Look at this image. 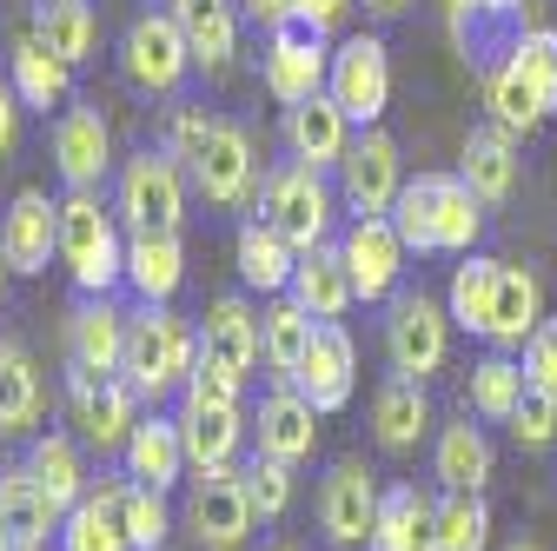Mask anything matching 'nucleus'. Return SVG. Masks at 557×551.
<instances>
[{"mask_svg":"<svg viewBox=\"0 0 557 551\" xmlns=\"http://www.w3.org/2000/svg\"><path fill=\"white\" fill-rule=\"evenodd\" d=\"M392 226L405 253H471L484 240V199L465 186V173H418L392 199Z\"/></svg>","mask_w":557,"mask_h":551,"instance_id":"nucleus-1","label":"nucleus"},{"mask_svg":"<svg viewBox=\"0 0 557 551\" xmlns=\"http://www.w3.org/2000/svg\"><path fill=\"white\" fill-rule=\"evenodd\" d=\"M199 366V326L180 319L173 306H153V299H139L126 313V359H120V379L160 405V399H180V385L193 379Z\"/></svg>","mask_w":557,"mask_h":551,"instance_id":"nucleus-2","label":"nucleus"},{"mask_svg":"<svg viewBox=\"0 0 557 551\" xmlns=\"http://www.w3.org/2000/svg\"><path fill=\"white\" fill-rule=\"evenodd\" d=\"M60 266L74 293H113L126 286V226L100 193L60 199Z\"/></svg>","mask_w":557,"mask_h":551,"instance_id":"nucleus-3","label":"nucleus"},{"mask_svg":"<svg viewBox=\"0 0 557 551\" xmlns=\"http://www.w3.org/2000/svg\"><path fill=\"white\" fill-rule=\"evenodd\" d=\"M113 213L126 233H180L186 226V167L166 147H139L113 173Z\"/></svg>","mask_w":557,"mask_h":551,"instance_id":"nucleus-4","label":"nucleus"},{"mask_svg":"<svg viewBox=\"0 0 557 551\" xmlns=\"http://www.w3.org/2000/svg\"><path fill=\"white\" fill-rule=\"evenodd\" d=\"M259 220H272L299 253L325 246V240H332V220H338V186H332V173H319V167H306V160L272 167V173L259 180Z\"/></svg>","mask_w":557,"mask_h":551,"instance_id":"nucleus-5","label":"nucleus"},{"mask_svg":"<svg viewBox=\"0 0 557 551\" xmlns=\"http://www.w3.org/2000/svg\"><path fill=\"white\" fill-rule=\"evenodd\" d=\"M120 74L133 94L147 100H173L193 74V47H186V27L173 21V8H147L133 14V27L120 34Z\"/></svg>","mask_w":557,"mask_h":551,"instance_id":"nucleus-6","label":"nucleus"},{"mask_svg":"<svg viewBox=\"0 0 557 551\" xmlns=\"http://www.w3.org/2000/svg\"><path fill=\"white\" fill-rule=\"evenodd\" d=\"M66 426L94 458H120L139 426V392L120 372H81L66 366Z\"/></svg>","mask_w":557,"mask_h":551,"instance_id":"nucleus-7","label":"nucleus"},{"mask_svg":"<svg viewBox=\"0 0 557 551\" xmlns=\"http://www.w3.org/2000/svg\"><path fill=\"white\" fill-rule=\"evenodd\" d=\"M325 74H332V34H319L312 21H286V27L265 34L259 81L278 107H299V100L325 94Z\"/></svg>","mask_w":557,"mask_h":551,"instance_id":"nucleus-8","label":"nucleus"},{"mask_svg":"<svg viewBox=\"0 0 557 551\" xmlns=\"http://www.w3.org/2000/svg\"><path fill=\"white\" fill-rule=\"evenodd\" d=\"M385 359L398 379H432L451 359V313L432 293H392L385 313Z\"/></svg>","mask_w":557,"mask_h":551,"instance_id":"nucleus-9","label":"nucleus"},{"mask_svg":"<svg viewBox=\"0 0 557 551\" xmlns=\"http://www.w3.org/2000/svg\"><path fill=\"white\" fill-rule=\"evenodd\" d=\"M338 199L352 206V220H372V213H392V199L405 193V160H398V140L385 126H359L352 147H345L338 173H332Z\"/></svg>","mask_w":557,"mask_h":551,"instance_id":"nucleus-10","label":"nucleus"},{"mask_svg":"<svg viewBox=\"0 0 557 551\" xmlns=\"http://www.w3.org/2000/svg\"><path fill=\"white\" fill-rule=\"evenodd\" d=\"M325 94L345 107V120H352V126H379L385 107H392V60H385V40H379V34H345V40L332 47Z\"/></svg>","mask_w":557,"mask_h":551,"instance_id":"nucleus-11","label":"nucleus"},{"mask_svg":"<svg viewBox=\"0 0 557 551\" xmlns=\"http://www.w3.org/2000/svg\"><path fill=\"white\" fill-rule=\"evenodd\" d=\"M186 531H193L199 551H239V544L252 538V499H246L239 465L193 472V492H186Z\"/></svg>","mask_w":557,"mask_h":551,"instance_id":"nucleus-12","label":"nucleus"},{"mask_svg":"<svg viewBox=\"0 0 557 551\" xmlns=\"http://www.w3.org/2000/svg\"><path fill=\"white\" fill-rule=\"evenodd\" d=\"M379 499H385L379 472L366 458H332L325 478H319V531H325V544H338V551L366 544L372 525H379Z\"/></svg>","mask_w":557,"mask_h":551,"instance_id":"nucleus-13","label":"nucleus"},{"mask_svg":"<svg viewBox=\"0 0 557 551\" xmlns=\"http://www.w3.org/2000/svg\"><path fill=\"white\" fill-rule=\"evenodd\" d=\"M53 173L66 193H100V180L113 173V133L94 100H74L53 113Z\"/></svg>","mask_w":557,"mask_h":551,"instance_id":"nucleus-14","label":"nucleus"},{"mask_svg":"<svg viewBox=\"0 0 557 551\" xmlns=\"http://www.w3.org/2000/svg\"><path fill=\"white\" fill-rule=\"evenodd\" d=\"M246 419H252V452H265L278 465H306L319 445V412L293 379H272L259 392V412H246Z\"/></svg>","mask_w":557,"mask_h":551,"instance_id":"nucleus-15","label":"nucleus"},{"mask_svg":"<svg viewBox=\"0 0 557 551\" xmlns=\"http://www.w3.org/2000/svg\"><path fill=\"white\" fill-rule=\"evenodd\" d=\"M173 419H180V439H186V458L193 472H213V465H233L239 445L252 439V419L239 412V399H206V392H180L173 405Z\"/></svg>","mask_w":557,"mask_h":551,"instance_id":"nucleus-16","label":"nucleus"},{"mask_svg":"<svg viewBox=\"0 0 557 551\" xmlns=\"http://www.w3.org/2000/svg\"><path fill=\"white\" fill-rule=\"evenodd\" d=\"M338 253H345V272H352V293L366 306H385L405 280V240L392 226V213H372V220H352L338 233Z\"/></svg>","mask_w":557,"mask_h":551,"instance_id":"nucleus-17","label":"nucleus"},{"mask_svg":"<svg viewBox=\"0 0 557 551\" xmlns=\"http://www.w3.org/2000/svg\"><path fill=\"white\" fill-rule=\"evenodd\" d=\"M293 385L312 399L319 419H325V412H345V405H352L359 353H352V332H345V319H319V326H312V346H306V359H299Z\"/></svg>","mask_w":557,"mask_h":551,"instance_id":"nucleus-18","label":"nucleus"},{"mask_svg":"<svg viewBox=\"0 0 557 551\" xmlns=\"http://www.w3.org/2000/svg\"><path fill=\"white\" fill-rule=\"evenodd\" d=\"M0 246H8V266L21 280H40L60 259V199H47L40 186H21L0 213Z\"/></svg>","mask_w":557,"mask_h":551,"instance_id":"nucleus-19","label":"nucleus"},{"mask_svg":"<svg viewBox=\"0 0 557 551\" xmlns=\"http://www.w3.org/2000/svg\"><path fill=\"white\" fill-rule=\"evenodd\" d=\"M199 199L206 206H246L252 199V180H259V160H252V133L239 120H220L213 140H206V154L186 167Z\"/></svg>","mask_w":557,"mask_h":551,"instance_id":"nucleus-20","label":"nucleus"},{"mask_svg":"<svg viewBox=\"0 0 557 551\" xmlns=\"http://www.w3.org/2000/svg\"><path fill=\"white\" fill-rule=\"evenodd\" d=\"M120 359H126V306L113 293H81L66 313V366L120 372Z\"/></svg>","mask_w":557,"mask_h":551,"instance_id":"nucleus-21","label":"nucleus"},{"mask_svg":"<svg viewBox=\"0 0 557 551\" xmlns=\"http://www.w3.org/2000/svg\"><path fill=\"white\" fill-rule=\"evenodd\" d=\"M352 133H359V126L345 120V107H338L332 94H312V100L286 107V120H278V140H286V154L306 160V167H319V173H338L345 147H352Z\"/></svg>","mask_w":557,"mask_h":551,"instance_id":"nucleus-22","label":"nucleus"},{"mask_svg":"<svg viewBox=\"0 0 557 551\" xmlns=\"http://www.w3.org/2000/svg\"><path fill=\"white\" fill-rule=\"evenodd\" d=\"M120 472L133 478V486H153V492H173L180 478L193 472L173 412H139V426H133V439H126V452H120Z\"/></svg>","mask_w":557,"mask_h":551,"instance_id":"nucleus-23","label":"nucleus"},{"mask_svg":"<svg viewBox=\"0 0 557 551\" xmlns=\"http://www.w3.org/2000/svg\"><path fill=\"white\" fill-rule=\"evenodd\" d=\"M166 8L186 27L193 66L220 81L226 66H233V53H239V0H166Z\"/></svg>","mask_w":557,"mask_h":551,"instance_id":"nucleus-24","label":"nucleus"},{"mask_svg":"<svg viewBox=\"0 0 557 551\" xmlns=\"http://www.w3.org/2000/svg\"><path fill=\"white\" fill-rule=\"evenodd\" d=\"M233 266H239V286L259 293V299H278L293 286V266H299V246L278 233L272 220H246L239 240H233Z\"/></svg>","mask_w":557,"mask_h":551,"instance_id":"nucleus-25","label":"nucleus"},{"mask_svg":"<svg viewBox=\"0 0 557 551\" xmlns=\"http://www.w3.org/2000/svg\"><path fill=\"white\" fill-rule=\"evenodd\" d=\"M199 353H213L220 366L252 379V366H259V306L246 293H220L199 319Z\"/></svg>","mask_w":557,"mask_h":551,"instance_id":"nucleus-26","label":"nucleus"},{"mask_svg":"<svg viewBox=\"0 0 557 551\" xmlns=\"http://www.w3.org/2000/svg\"><path fill=\"white\" fill-rule=\"evenodd\" d=\"M60 505L40 492V478L27 465H8L0 472V531H8L21 551H47V538H60Z\"/></svg>","mask_w":557,"mask_h":551,"instance_id":"nucleus-27","label":"nucleus"},{"mask_svg":"<svg viewBox=\"0 0 557 551\" xmlns=\"http://www.w3.org/2000/svg\"><path fill=\"white\" fill-rule=\"evenodd\" d=\"M47 419V379L21 339L0 332V439H27Z\"/></svg>","mask_w":557,"mask_h":551,"instance_id":"nucleus-28","label":"nucleus"},{"mask_svg":"<svg viewBox=\"0 0 557 551\" xmlns=\"http://www.w3.org/2000/svg\"><path fill=\"white\" fill-rule=\"evenodd\" d=\"M8 81H14L27 113H53V107H66V94H74V66H66L60 53H47V40L27 27L8 47Z\"/></svg>","mask_w":557,"mask_h":551,"instance_id":"nucleus-29","label":"nucleus"},{"mask_svg":"<svg viewBox=\"0 0 557 551\" xmlns=\"http://www.w3.org/2000/svg\"><path fill=\"white\" fill-rule=\"evenodd\" d=\"M120 499H126V472L120 478H94V492L60 518V551H133L126 525H120Z\"/></svg>","mask_w":557,"mask_h":551,"instance_id":"nucleus-30","label":"nucleus"},{"mask_svg":"<svg viewBox=\"0 0 557 551\" xmlns=\"http://www.w3.org/2000/svg\"><path fill=\"white\" fill-rule=\"evenodd\" d=\"M366 551H438V499L418 486H392L379 499V525Z\"/></svg>","mask_w":557,"mask_h":551,"instance_id":"nucleus-31","label":"nucleus"},{"mask_svg":"<svg viewBox=\"0 0 557 551\" xmlns=\"http://www.w3.org/2000/svg\"><path fill=\"white\" fill-rule=\"evenodd\" d=\"M312 319H345L359 306V293H352V272H345V253H338V240H325V246H312V253H299V266H293V286H286Z\"/></svg>","mask_w":557,"mask_h":551,"instance_id":"nucleus-32","label":"nucleus"},{"mask_svg":"<svg viewBox=\"0 0 557 551\" xmlns=\"http://www.w3.org/2000/svg\"><path fill=\"white\" fill-rule=\"evenodd\" d=\"M34 478H40V492L60 505V512H74L87 492H94V472H87V445L74 439V432H40L34 445H27V458H21Z\"/></svg>","mask_w":557,"mask_h":551,"instance_id":"nucleus-33","label":"nucleus"},{"mask_svg":"<svg viewBox=\"0 0 557 551\" xmlns=\"http://www.w3.org/2000/svg\"><path fill=\"white\" fill-rule=\"evenodd\" d=\"M126 286H133V299L173 306V293L186 286V246H180V233H126Z\"/></svg>","mask_w":557,"mask_h":551,"instance_id":"nucleus-34","label":"nucleus"},{"mask_svg":"<svg viewBox=\"0 0 557 551\" xmlns=\"http://www.w3.org/2000/svg\"><path fill=\"white\" fill-rule=\"evenodd\" d=\"M432 432V392H425V379H385L379 385V399H372V439H379V452H411L418 439Z\"/></svg>","mask_w":557,"mask_h":551,"instance_id":"nucleus-35","label":"nucleus"},{"mask_svg":"<svg viewBox=\"0 0 557 551\" xmlns=\"http://www.w3.org/2000/svg\"><path fill=\"white\" fill-rule=\"evenodd\" d=\"M458 173H465V186L484 199V206H498V199H511V186H518V140L492 120V126H471L465 133V160H458Z\"/></svg>","mask_w":557,"mask_h":551,"instance_id":"nucleus-36","label":"nucleus"},{"mask_svg":"<svg viewBox=\"0 0 557 551\" xmlns=\"http://www.w3.org/2000/svg\"><path fill=\"white\" fill-rule=\"evenodd\" d=\"M492 439H484V426H471V419H458V426H445L438 432V445H432V478H438V492H484L492 486Z\"/></svg>","mask_w":557,"mask_h":551,"instance_id":"nucleus-37","label":"nucleus"},{"mask_svg":"<svg viewBox=\"0 0 557 551\" xmlns=\"http://www.w3.org/2000/svg\"><path fill=\"white\" fill-rule=\"evenodd\" d=\"M537 326H544V286H537V272L505 266L498 272V293H492V326H484V339L505 353V346H524Z\"/></svg>","mask_w":557,"mask_h":551,"instance_id":"nucleus-38","label":"nucleus"},{"mask_svg":"<svg viewBox=\"0 0 557 551\" xmlns=\"http://www.w3.org/2000/svg\"><path fill=\"white\" fill-rule=\"evenodd\" d=\"M312 313L293 299V293H278L265 313H259V366L272 372V379H293L299 372V359H306V346H312Z\"/></svg>","mask_w":557,"mask_h":551,"instance_id":"nucleus-39","label":"nucleus"},{"mask_svg":"<svg viewBox=\"0 0 557 551\" xmlns=\"http://www.w3.org/2000/svg\"><path fill=\"white\" fill-rule=\"evenodd\" d=\"M34 34L47 40V53H60L81 74L100 47V14H94V0H34Z\"/></svg>","mask_w":557,"mask_h":551,"instance_id":"nucleus-40","label":"nucleus"},{"mask_svg":"<svg viewBox=\"0 0 557 551\" xmlns=\"http://www.w3.org/2000/svg\"><path fill=\"white\" fill-rule=\"evenodd\" d=\"M524 359H511V353H484L478 366H471V385H465V405L478 412V419H492V426H511V412L524 405Z\"/></svg>","mask_w":557,"mask_h":551,"instance_id":"nucleus-41","label":"nucleus"},{"mask_svg":"<svg viewBox=\"0 0 557 551\" xmlns=\"http://www.w3.org/2000/svg\"><path fill=\"white\" fill-rule=\"evenodd\" d=\"M498 272H505V259L465 253V266L451 272V293H445L451 326H465V332H478V339H484V326H492V293H498Z\"/></svg>","mask_w":557,"mask_h":551,"instance_id":"nucleus-42","label":"nucleus"},{"mask_svg":"<svg viewBox=\"0 0 557 551\" xmlns=\"http://www.w3.org/2000/svg\"><path fill=\"white\" fill-rule=\"evenodd\" d=\"M505 66L524 81V94L537 100V113H557V27H524L505 53Z\"/></svg>","mask_w":557,"mask_h":551,"instance_id":"nucleus-43","label":"nucleus"},{"mask_svg":"<svg viewBox=\"0 0 557 551\" xmlns=\"http://www.w3.org/2000/svg\"><path fill=\"white\" fill-rule=\"evenodd\" d=\"M213 126H220V113L206 107V100L173 94V107H166V120H160V140H153V147H166L180 167H193V160L206 154V140H213Z\"/></svg>","mask_w":557,"mask_h":551,"instance_id":"nucleus-44","label":"nucleus"},{"mask_svg":"<svg viewBox=\"0 0 557 551\" xmlns=\"http://www.w3.org/2000/svg\"><path fill=\"white\" fill-rule=\"evenodd\" d=\"M492 544V505L484 492H445L438 499V551H484Z\"/></svg>","mask_w":557,"mask_h":551,"instance_id":"nucleus-45","label":"nucleus"},{"mask_svg":"<svg viewBox=\"0 0 557 551\" xmlns=\"http://www.w3.org/2000/svg\"><path fill=\"white\" fill-rule=\"evenodd\" d=\"M120 525H126V544H133V551H166V538H173V505H166V492L133 486V478H126Z\"/></svg>","mask_w":557,"mask_h":551,"instance_id":"nucleus-46","label":"nucleus"},{"mask_svg":"<svg viewBox=\"0 0 557 551\" xmlns=\"http://www.w3.org/2000/svg\"><path fill=\"white\" fill-rule=\"evenodd\" d=\"M484 100H492V120L511 133V140H531V133L544 126V113H537V100L524 94V81L511 74V66L498 60V66H484Z\"/></svg>","mask_w":557,"mask_h":551,"instance_id":"nucleus-47","label":"nucleus"},{"mask_svg":"<svg viewBox=\"0 0 557 551\" xmlns=\"http://www.w3.org/2000/svg\"><path fill=\"white\" fill-rule=\"evenodd\" d=\"M239 478H246V499H252V518H286V505H293V465H278V458H265V452H252L246 465H239Z\"/></svg>","mask_w":557,"mask_h":551,"instance_id":"nucleus-48","label":"nucleus"},{"mask_svg":"<svg viewBox=\"0 0 557 551\" xmlns=\"http://www.w3.org/2000/svg\"><path fill=\"white\" fill-rule=\"evenodd\" d=\"M524 385L537 392V399H557V319H544L531 339H524Z\"/></svg>","mask_w":557,"mask_h":551,"instance_id":"nucleus-49","label":"nucleus"},{"mask_svg":"<svg viewBox=\"0 0 557 551\" xmlns=\"http://www.w3.org/2000/svg\"><path fill=\"white\" fill-rule=\"evenodd\" d=\"M511 439H518L524 452H544V445H557V399H537V392H524V405L511 412Z\"/></svg>","mask_w":557,"mask_h":551,"instance_id":"nucleus-50","label":"nucleus"},{"mask_svg":"<svg viewBox=\"0 0 557 551\" xmlns=\"http://www.w3.org/2000/svg\"><path fill=\"white\" fill-rule=\"evenodd\" d=\"M186 385H193V392H206V399H239V392H246V379H239L233 366H220L213 353H199V366H193V379H186ZM186 385H180V392H186Z\"/></svg>","mask_w":557,"mask_h":551,"instance_id":"nucleus-51","label":"nucleus"},{"mask_svg":"<svg viewBox=\"0 0 557 551\" xmlns=\"http://www.w3.org/2000/svg\"><path fill=\"white\" fill-rule=\"evenodd\" d=\"M21 113H27V107H21L14 81L0 74V160H8V154H14V140H21Z\"/></svg>","mask_w":557,"mask_h":551,"instance_id":"nucleus-52","label":"nucleus"},{"mask_svg":"<svg viewBox=\"0 0 557 551\" xmlns=\"http://www.w3.org/2000/svg\"><path fill=\"white\" fill-rule=\"evenodd\" d=\"M239 14L252 21V27H286V21H299V0H239Z\"/></svg>","mask_w":557,"mask_h":551,"instance_id":"nucleus-53","label":"nucleus"},{"mask_svg":"<svg viewBox=\"0 0 557 551\" xmlns=\"http://www.w3.org/2000/svg\"><path fill=\"white\" fill-rule=\"evenodd\" d=\"M352 8H359V0H299V21H312L319 34H338Z\"/></svg>","mask_w":557,"mask_h":551,"instance_id":"nucleus-54","label":"nucleus"},{"mask_svg":"<svg viewBox=\"0 0 557 551\" xmlns=\"http://www.w3.org/2000/svg\"><path fill=\"white\" fill-rule=\"evenodd\" d=\"M366 8H372V14H385V21H392V14H405V8H411V0H366Z\"/></svg>","mask_w":557,"mask_h":551,"instance_id":"nucleus-55","label":"nucleus"},{"mask_svg":"<svg viewBox=\"0 0 557 551\" xmlns=\"http://www.w3.org/2000/svg\"><path fill=\"white\" fill-rule=\"evenodd\" d=\"M8 280H14V266H8V246H0V293H8Z\"/></svg>","mask_w":557,"mask_h":551,"instance_id":"nucleus-56","label":"nucleus"},{"mask_svg":"<svg viewBox=\"0 0 557 551\" xmlns=\"http://www.w3.org/2000/svg\"><path fill=\"white\" fill-rule=\"evenodd\" d=\"M505 551H544V544H537V538H511Z\"/></svg>","mask_w":557,"mask_h":551,"instance_id":"nucleus-57","label":"nucleus"},{"mask_svg":"<svg viewBox=\"0 0 557 551\" xmlns=\"http://www.w3.org/2000/svg\"><path fill=\"white\" fill-rule=\"evenodd\" d=\"M465 8H471V0H445V21H458V14H465Z\"/></svg>","mask_w":557,"mask_h":551,"instance_id":"nucleus-58","label":"nucleus"},{"mask_svg":"<svg viewBox=\"0 0 557 551\" xmlns=\"http://www.w3.org/2000/svg\"><path fill=\"white\" fill-rule=\"evenodd\" d=\"M0 551H21V544H14V538H8V531H0Z\"/></svg>","mask_w":557,"mask_h":551,"instance_id":"nucleus-59","label":"nucleus"},{"mask_svg":"<svg viewBox=\"0 0 557 551\" xmlns=\"http://www.w3.org/2000/svg\"><path fill=\"white\" fill-rule=\"evenodd\" d=\"M265 551H299V544H265Z\"/></svg>","mask_w":557,"mask_h":551,"instance_id":"nucleus-60","label":"nucleus"}]
</instances>
